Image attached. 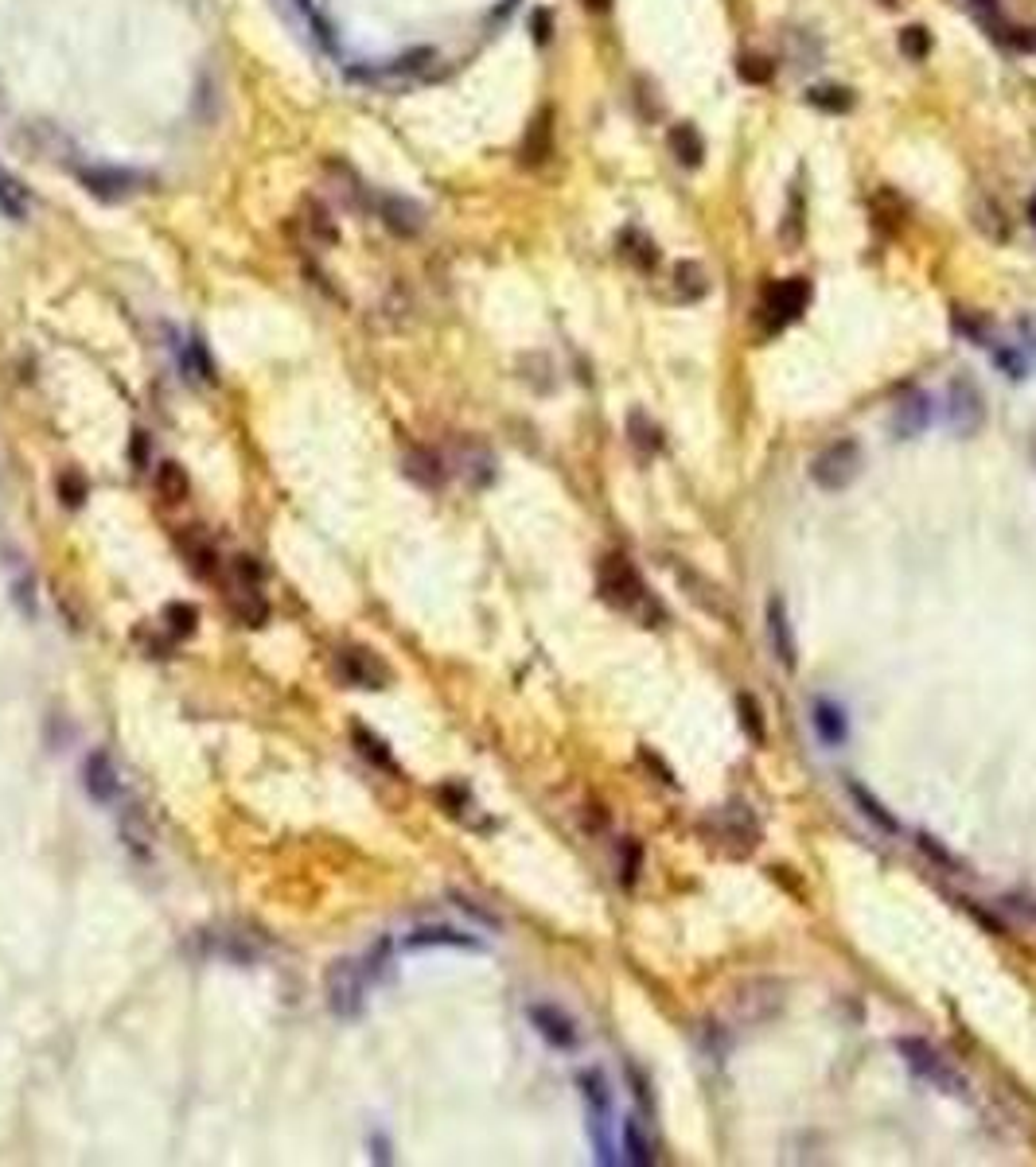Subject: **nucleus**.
Masks as SVG:
<instances>
[{"label": "nucleus", "mask_w": 1036, "mask_h": 1167, "mask_svg": "<svg viewBox=\"0 0 1036 1167\" xmlns=\"http://www.w3.org/2000/svg\"><path fill=\"white\" fill-rule=\"evenodd\" d=\"M597 592L608 608L632 615V619H639L643 626H659L666 619L663 604L655 600V592L648 588V580L639 576V568H635L624 553H608V557L600 560Z\"/></svg>", "instance_id": "1"}, {"label": "nucleus", "mask_w": 1036, "mask_h": 1167, "mask_svg": "<svg viewBox=\"0 0 1036 1167\" xmlns=\"http://www.w3.org/2000/svg\"><path fill=\"white\" fill-rule=\"evenodd\" d=\"M896 1051H900V1058H904V1067L916 1078H923L931 1089H940V1093H951V1098H967V1078H962V1071H955L947 1058L931 1047L927 1040H896Z\"/></svg>", "instance_id": "2"}, {"label": "nucleus", "mask_w": 1036, "mask_h": 1167, "mask_svg": "<svg viewBox=\"0 0 1036 1167\" xmlns=\"http://www.w3.org/2000/svg\"><path fill=\"white\" fill-rule=\"evenodd\" d=\"M367 985H371V976H367V969H363L358 961H351V958L332 961V969H327V976H324V992H327V1008H332V1016H340V1020H358V1016H363V1008H367Z\"/></svg>", "instance_id": "3"}, {"label": "nucleus", "mask_w": 1036, "mask_h": 1167, "mask_svg": "<svg viewBox=\"0 0 1036 1167\" xmlns=\"http://www.w3.org/2000/svg\"><path fill=\"white\" fill-rule=\"evenodd\" d=\"M861 475V444L858 440H834L810 460V483L823 491H845Z\"/></svg>", "instance_id": "4"}, {"label": "nucleus", "mask_w": 1036, "mask_h": 1167, "mask_svg": "<svg viewBox=\"0 0 1036 1167\" xmlns=\"http://www.w3.org/2000/svg\"><path fill=\"white\" fill-rule=\"evenodd\" d=\"M943 425L955 436H974L986 425V398L971 378H955L943 393Z\"/></svg>", "instance_id": "5"}, {"label": "nucleus", "mask_w": 1036, "mask_h": 1167, "mask_svg": "<svg viewBox=\"0 0 1036 1167\" xmlns=\"http://www.w3.org/2000/svg\"><path fill=\"white\" fill-rule=\"evenodd\" d=\"M230 611L242 626H261L269 619V604L261 600V568L254 557L234 560V584H230Z\"/></svg>", "instance_id": "6"}, {"label": "nucleus", "mask_w": 1036, "mask_h": 1167, "mask_svg": "<svg viewBox=\"0 0 1036 1167\" xmlns=\"http://www.w3.org/2000/svg\"><path fill=\"white\" fill-rule=\"evenodd\" d=\"M367 218L382 223L390 234H398V238H418V234L425 230V207L422 203H413V199L394 195V192H378V187L371 192V210H367Z\"/></svg>", "instance_id": "7"}, {"label": "nucleus", "mask_w": 1036, "mask_h": 1167, "mask_svg": "<svg viewBox=\"0 0 1036 1167\" xmlns=\"http://www.w3.org/2000/svg\"><path fill=\"white\" fill-rule=\"evenodd\" d=\"M82 187L106 203H121V199H133L148 187L145 172H133V168H114V164H90L79 172Z\"/></svg>", "instance_id": "8"}, {"label": "nucleus", "mask_w": 1036, "mask_h": 1167, "mask_svg": "<svg viewBox=\"0 0 1036 1167\" xmlns=\"http://www.w3.org/2000/svg\"><path fill=\"white\" fill-rule=\"evenodd\" d=\"M433 63H437V51L418 48V51L398 55V59H386V63L371 66V70H355V79L371 82V86H390V90H398V86H409V82L425 79Z\"/></svg>", "instance_id": "9"}, {"label": "nucleus", "mask_w": 1036, "mask_h": 1167, "mask_svg": "<svg viewBox=\"0 0 1036 1167\" xmlns=\"http://www.w3.org/2000/svg\"><path fill=\"white\" fill-rule=\"evenodd\" d=\"M810 304V285L803 276H787V281H776V285L764 292V323L768 331H779L795 323Z\"/></svg>", "instance_id": "10"}, {"label": "nucleus", "mask_w": 1036, "mask_h": 1167, "mask_svg": "<svg viewBox=\"0 0 1036 1167\" xmlns=\"http://www.w3.org/2000/svg\"><path fill=\"white\" fill-rule=\"evenodd\" d=\"M336 673L343 685L351 689H386L390 666L367 646H340L336 650Z\"/></svg>", "instance_id": "11"}, {"label": "nucleus", "mask_w": 1036, "mask_h": 1167, "mask_svg": "<svg viewBox=\"0 0 1036 1167\" xmlns=\"http://www.w3.org/2000/svg\"><path fill=\"white\" fill-rule=\"evenodd\" d=\"M203 938V950L211 954V958H227L234 961V965H254V961L265 954V942H261L254 930H207V934H199Z\"/></svg>", "instance_id": "12"}, {"label": "nucleus", "mask_w": 1036, "mask_h": 1167, "mask_svg": "<svg viewBox=\"0 0 1036 1167\" xmlns=\"http://www.w3.org/2000/svg\"><path fill=\"white\" fill-rule=\"evenodd\" d=\"M710 833L717 841H725V845L737 841V852H748V848L760 841V829H756V821H752V814H748L741 801H737V806H721L710 821Z\"/></svg>", "instance_id": "13"}, {"label": "nucleus", "mask_w": 1036, "mask_h": 1167, "mask_svg": "<svg viewBox=\"0 0 1036 1167\" xmlns=\"http://www.w3.org/2000/svg\"><path fill=\"white\" fill-rule=\"evenodd\" d=\"M82 790H86L94 801H102V806L117 798L121 779H117L114 759H110L106 752H90L86 759H82Z\"/></svg>", "instance_id": "14"}, {"label": "nucleus", "mask_w": 1036, "mask_h": 1167, "mask_svg": "<svg viewBox=\"0 0 1036 1167\" xmlns=\"http://www.w3.org/2000/svg\"><path fill=\"white\" fill-rule=\"evenodd\" d=\"M931 413H936L931 398H927L923 389H912V393H904V398L896 401V409H892V432H896L900 440H912V436H920V432L931 425Z\"/></svg>", "instance_id": "15"}, {"label": "nucleus", "mask_w": 1036, "mask_h": 1167, "mask_svg": "<svg viewBox=\"0 0 1036 1167\" xmlns=\"http://www.w3.org/2000/svg\"><path fill=\"white\" fill-rule=\"evenodd\" d=\"M768 639H772V654H776L779 666H783V670H795V666H799V650H795L792 619H787V608H783L779 595L768 600Z\"/></svg>", "instance_id": "16"}, {"label": "nucleus", "mask_w": 1036, "mask_h": 1167, "mask_svg": "<svg viewBox=\"0 0 1036 1167\" xmlns=\"http://www.w3.org/2000/svg\"><path fill=\"white\" fill-rule=\"evenodd\" d=\"M530 1024H535L538 1035L550 1043V1047H557V1051H569V1047H577V1027H573V1020H569L562 1008L535 1004V1008H530Z\"/></svg>", "instance_id": "17"}, {"label": "nucleus", "mask_w": 1036, "mask_h": 1167, "mask_svg": "<svg viewBox=\"0 0 1036 1167\" xmlns=\"http://www.w3.org/2000/svg\"><path fill=\"white\" fill-rule=\"evenodd\" d=\"M402 475L409 483H418L422 491H440L449 479V467L433 448H409L402 460Z\"/></svg>", "instance_id": "18"}, {"label": "nucleus", "mask_w": 1036, "mask_h": 1167, "mask_svg": "<svg viewBox=\"0 0 1036 1167\" xmlns=\"http://www.w3.org/2000/svg\"><path fill=\"white\" fill-rule=\"evenodd\" d=\"M285 8H289L292 17L300 20V28H305L316 43L324 51H336V28H332V20H327V12L316 4V0H281Z\"/></svg>", "instance_id": "19"}, {"label": "nucleus", "mask_w": 1036, "mask_h": 1167, "mask_svg": "<svg viewBox=\"0 0 1036 1167\" xmlns=\"http://www.w3.org/2000/svg\"><path fill=\"white\" fill-rule=\"evenodd\" d=\"M433 945H453V950H480V942L453 927H418L402 938V950H433Z\"/></svg>", "instance_id": "20"}, {"label": "nucleus", "mask_w": 1036, "mask_h": 1167, "mask_svg": "<svg viewBox=\"0 0 1036 1167\" xmlns=\"http://www.w3.org/2000/svg\"><path fill=\"white\" fill-rule=\"evenodd\" d=\"M351 739H355V752L371 763V767L386 770V775H402V767H398V759H394V752L386 748V739L374 736L371 728H363V724H355L351 728Z\"/></svg>", "instance_id": "21"}, {"label": "nucleus", "mask_w": 1036, "mask_h": 1167, "mask_svg": "<svg viewBox=\"0 0 1036 1167\" xmlns=\"http://www.w3.org/2000/svg\"><path fill=\"white\" fill-rule=\"evenodd\" d=\"M0 214H4L8 223H24V218L32 214V195H28V187H24L12 172H4V168H0Z\"/></svg>", "instance_id": "22"}, {"label": "nucleus", "mask_w": 1036, "mask_h": 1167, "mask_svg": "<svg viewBox=\"0 0 1036 1167\" xmlns=\"http://www.w3.org/2000/svg\"><path fill=\"white\" fill-rule=\"evenodd\" d=\"M624 1151H628V1164H635V1167L659 1164V1148H655V1140H651V1133L643 1129L639 1117L624 1120Z\"/></svg>", "instance_id": "23"}, {"label": "nucleus", "mask_w": 1036, "mask_h": 1167, "mask_svg": "<svg viewBox=\"0 0 1036 1167\" xmlns=\"http://www.w3.org/2000/svg\"><path fill=\"white\" fill-rule=\"evenodd\" d=\"M814 732H818L823 743L838 748L850 736V720H845V712L834 701H814Z\"/></svg>", "instance_id": "24"}, {"label": "nucleus", "mask_w": 1036, "mask_h": 1167, "mask_svg": "<svg viewBox=\"0 0 1036 1167\" xmlns=\"http://www.w3.org/2000/svg\"><path fill=\"white\" fill-rule=\"evenodd\" d=\"M577 1086L584 1093V1105H588V1120H608L612 1117V1093H608V1082L600 1071H584L577 1078Z\"/></svg>", "instance_id": "25"}, {"label": "nucleus", "mask_w": 1036, "mask_h": 1167, "mask_svg": "<svg viewBox=\"0 0 1036 1167\" xmlns=\"http://www.w3.org/2000/svg\"><path fill=\"white\" fill-rule=\"evenodd\" d=\"M670 152L679 156L682 168H697L706 161V141L694 125H674L670 128Z\"/></svg>", "instance_id": "26"}, {"label": "nucleus", "mask_w": 1036, "mask_h": 1167, "mask_svg": "<svg viewBox=\"0 0 1036 1167\" xmlns=\"http://www.w3.org/2000/svg\"><path fill=\"white\" fill-rule=\"evenodd\" d=\"M300 223H305L308 238L320 241V245H336V241H340V226H336V218H332V210L320 207L316 199H308L305 203V218H300Z\"/></svg>", "instance_id": "27"}, {"label": "nucleus", "mask_w": 1036, "mask_h": 1167, "mask_svg": "<svg viewBox=\"0 0 1036 1167\" xmlns=\"http://www.w3.org/2000/svg\"><path fill=\"white\" fill-rule=\"evenodd\" d=\"M179 549H183L188 564L195 568V576L219 573V553H214V545H207L199 533H183V537H179Z\"/></svg>", "instance_id": "28"}, {"label": "nucleus", "mask_w": 1036, "mask_h": 1167, "mask_svg": "<svg viewBox=\"0 0 1036 1167\" xmlns=\"http://www.w3.org/2000/svg\"><path fill=\"white\" fill-rule=\"evenodd\" d=\"M628 436H632V444L643 451V456H655V451L663 448V429H659L643 409H635V413L628 416Z\"/></svg>", "instance_id": "29"}, {"label": "nucleus", "mask_w": 1036, "mask_h": 1167, "mask_svg": "<svg viewBox=\"0 0 1036 1167\" xmlns=\"http://www.w3.org/2000/svg\"><path fill=\"white\" fill-rule=\"evenodd\" d=\"M179 367L192 382H214V362L207 358V347L199 339H188L183 351H179Z\"/></svg>", "instance_id": "30"}, {"label": "nucleus", "mask_w": 1036, "mask_h": 1167, "mask_svg": "<svg viewBox=\"0 0 1036 1167\" xmlns=\"http://www.w3.org/2000/svg\"><path fill=\"white\" fill-rule=\"evenodd\" d=\"M195 626H199V608H195V604H168V608H164V631H168L172 642L192 639Z\"/></svg>", "instance_id": "31"}, {"label": "nucleus", "mask_w": 1036, "mask_h": 1167, "mask_svg": "<svg viewBox=\"0 0 1036 1167\" xmlns=\"http://www.w3.org/2000/svg\"><path fill=\"white\" fill-rule=\"evenodd\" d=\"M850 798L858 801V810H861V814H865V817H869V821H873L876 829H885V833H900V825H896V817H892L889 810H885V806H881V801H876L873 794L865 790V786L850 783Z\"/></svg>", "instance_id": "32"}, {"label": "nucleus", "mask_w": 1036, "mask_h": 1167, "mask_svg": "<svg viewBox=\"0 0 1036 1167\" xmlns=\"http://www.w3.org/2000/svg\"><path fill=\"white\" fill-rule=\"evenodd\" d=\"M464 475H468L476 487H487V483L495 479V460H491V451L484 448V444H464Z\"/></svg>", "instance_id": "33"}, {"label": "nucleus", "mask_w": 1036, "mask_h": 1167, "mask_svg": "<svg viewBox=\"0 0 1036 1167\" xmlns=\"http://www.w3.org/2000/svg\"><path fill=\"white\" fill-rule=\"evenodd\" d=\"M674 288H679L682 300H701V296H706V288H710L706 269L694 265V261H679V265H674Z\"/></svg>", "instance_id": "34"}, {"label": "nucleus", "mask_w": 1036, "mask_h": 1167, "mask_svg": "<svg viewBox=\"0 0 1036 1167\" xmlns=\"http://www.w3.org/2000/svg\"><path fill=\"white\" fill-rule=\"evenodd\" d=\"M807 106L823 113H845L854 106V94L845 86H810L807 90Z\"/></svg>", "instance_id": "35"}, {"label": "nucleus", "mask_w": 1036, "mask_h": 1167, "mask_svg": "<svg viewBox=\"0 0 1036 1167\" xmlns=\"http://www.w3.org/2000/svg\"><path fill=\"white\" fill-rule=\"evenodd\" d=\"M156 491L164 502H183L188 498V475L179 464H161L156 467Z\"/></svg>", "instance_id": "36"}, {"label": "nucleus", "mask_w": 1036, "mask_h": 1167, "mask_svg": "<svg viewBox=\"0 0 1036 1167\" xmlns=\"http://www.w3.org/2000/svg\"><path fill=\"white\" fill-rule=\"evenodd\" d=\"M546 152H550V117L542 113L535 121V128H530V141L522 144V161L538 164V161H546Z\"/></svg>", "instance_id": "37"}, {"label": "nucleus", "mask_w": 1036, "mask_h": 1167, "mask_svg": "<svg viewBox=\"0 0 1036 1167\" xmlns=\"http://www.w3.org/2000/svg\"><path fill=\"white\" fill-rule=\"evenodd\" d=\"M737 712H741V728H745V736H748V739H756V743H764V736H768V732H764V712H760V704L752 701L748 693H741V697H737Z\"/></svg>", "instance_id": "38"}, {"label": "nucleus", "mask_w": 1036, "mask_h": 1167, "mask_svg": "<svg viewBox=\"0 0 1036 1167\" xmlns=\"http://www.w3.org/2000/svg\"><path fill=\"white\" fill-rule=\"evenodd\" d=\"M639 864H643L639 841H635V837L620 841V883H624V887H632V883L639 880Z\"/></svg>", "instance_id": "39"}, {"label": "nucleus", "mask_w": 1036, "mask_h": 1167, "mask_svg": "<svg viewBox=\"0 0 1036 1167\" xmlns=\"http://www.w3.org/2000/svg\"><path fill=\"white\" fill-rule=\"evenodd\" d=\"M994 367L1005 370L1009 378H1025L1029 374V358H1025V351H1017V347H994Z\"/></svg>", "instance_id": "40"}, {"label": "nucleus", "mask_w": 1036, "mask_h": 1167, "mask_svg": "<svg viewBox=\"0 0 1036 1167\" xmlns=\"http://www.w3.org/2000/svg\"><path fill=\"white\" fill-rule=\"evenodd\" d=\"M900 51H904L908 59H927L931 55V35H927V28H904L900 32Z\"/></svg>", "instance_id": "41"}, {"label": "nucleus", "mask_w": 1036, "mask_h": 1167, "mask_svg": "<svg viewBox=\"0 0 1036 1167\" xmlns=\"http://www.w3.org/2000/svg\"><path fill=\"white\" fill-rule=\"evenodd\" d=\"M390 950H394V942H390V938H378V942H374V950L367 954L363 969H367V976H371V981H382V976L390 973Z\"/></svg>", "instance_id": "42"}, {"label": "nucleus", "mask_w": 1036, "mask_h": 1167, "mask_svg": "<svg viewBox=\"0 0 1036 1167\" xmlns=\"http://www.w3.org/2000/svg\"><path fill=\"white\" fill-rule=\"evenodd\" d=\"M624 241H628V245H635V250H628V257H632L635 265H639V269H655V261H659V254H655V241L651 238H643V234H624Z\"/></svg>", "instance_id": "43"}, {"label": "nucleus", "mask_w": 1036, "mask_h": 1167, "mask_svg": "<svg viewBox=\"0 0 1036 1167\" xmlns=\"http://www.w3.org/2000/svg\"><path fill=\"white\" fill-rule=\"evenodd\" d=\"M916 845H920L923 852L931 856V860L940 864V868H951V872H962V860H958V856H951V852H947V848H943V845H936V837H931V833H916Z\"/></svg>", "instance_id": "44"}, {"label": "nucleus", "mask_w": 1036, "mask_h": 1167, "mask_svg": "<svg viewBox=\"0 0 1036 1167\" xmlns=\"http://www.w3.org/2000/svg\"><path fill=\"white\" fill-rule=\"evenodd\" d=\"M55 487H59V498H63L66 506H82V498H86V479H82L79 471H63Z\"/></svg>", "instance_id": "45"}, {"label": "nucleus", "mask_w": 1036, "mask_h": 1167, "mask_svg": "<svg viewBox=\"0 0 1036 1167\" xmlns=\"http://www.w3.org/2000/svg\"><path fill=\"white\" fill-rule=\"evenodd\" d=\"M737 70H741V79L752 82V86H756V82H760V86L772 82V63H768L764 55H745V59L737 63Z\"/></svg>", "instance_id": "46"}, {"label": "nucleus", "mask_w": 1036, "mask_h": 1167, "mask_svg": "<svg viewBox=\"0 0 1036 1167\" xmlns=\"http://www.w3.org/2000/svg\"><path fill=\"white\" fill-rule=\"evenodd\" d=\"M955 327L962 331V335L971 339V343H982V347H989V323L982 320V316H967V312H955Z\"/></svg>", "instance_id": "47"}, {"label": "nucleus", "mask_w": 1036, "mask_h": 1167, "mask_svg": "<svg viewBox=\"0 0 1036 1167\" xmlns=\"http://www.w3.org/2000/svg\"><path fill=\"white\" fill-rule=\"evenodd\" d=\"M453 899H456V907H460V911L476 914V918H480V923H487V927H499V918H495V914H487L480 903H471V899H464V896H453Z\"/></svg>", "instance_id": "48"}, {"label": "nucleus", "mask_w": 1036, "mask_h": 1167, "mask_svg": "<svg viewBox=\"0 0 1036 1167\" xmlns=\"http://www.w3.org/2000/svg\"><path fill=\"white\" fill-rule=\"evenodd\" d=\"M535 39L538 43H546V39H550V12H546V8L535 12Z\"/></svg>", "instance_id": "49"}, {"label": "nucleus", "mask_w": 1036, "mask_h": 1167, "mask_svg": "<svg viewBox=\"0 0 1036 1167\" xmlns=\"http://www.w3.org/2000/svg\"><path fill=\"white\" fill-rule=\"evenodd\" d=\"M371 1148H374V1160H378V1164H390V1140L382 1133H374L371 1136Z\"/></svg>", "instance_id": "50"}, {"label": "nucleus", "mask_w": 1036, "mask_h": 1167, "mask_svg": "<svg viewBox=\"0 0 1036 1167\" xmlns=\"http://www.w3.org/2000/svg\"><path fill=\"white\" fill-rule=\"evenodd\" d=\"M584 4H588L593 12H608V8H612V0H584Z\"/></svg>", "instance_id": "51"}, {"label": "nucleus", "mask_w": 1036, "mask_h": 1167, "mask_svg": "<svg viewBox=\"0 0 1036 1167\" xmlns=\"http://www.w3.org/2000/svg\"><path fill=\"white\" fill-rule=\"evenodd\" d=\"M1029 218H1033V226H1036V199L1029 203Z\"/></svg>", "instance_id": "52"}, {"label": "nucleus", "mask_w": 1036, "mask_h": 1167, "mask_svg": "<svg viewBox=\"0 0 1036 1167\" xmlns=\"http://www.w3.org/2000/svg\"><path fill=\"white\" fill-rule=\"evenodd\" d=\"M978 4H982V8H994V0H978Z\"/></svg>", "instance_id": "53"}]
</instances>
